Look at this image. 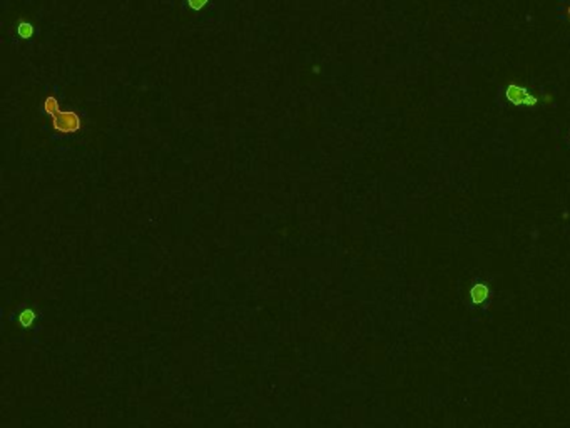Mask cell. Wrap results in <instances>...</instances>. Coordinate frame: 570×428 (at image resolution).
Returning <instances> with one entry per match:
<instances>
[{
    "mask_svg": "<svg viewBox=\"0 0 570 428\" xmlns=\"http://www.w3.org/2000/svg\"><path fill=\"white\" fill-rule=\"evenodd\" d=\"M52 126L54 129L62 134H71L82 128V121L74 113H62V111H59L56 116H52Z\"/></svg>",
    "mask_w": 570,
    "mask_h": 428,
    "instance_id": "cell-1",
    "label": "cell"
},
{
    "mask_svg": "<svg viewBox=\"0 0 570 428\" xmlns=\"http://www.w3.org/2000/svg\"><path fill=\"white\" fill-rule=\"evenodd\" d=\"M470 295H472V301H474L475 305H482V303H485L487 298L490 296V290H489V286H487V285L479 283V285H475L474 288H472Z\"/></svg>",
    "mask_w": 570,
    "mask_h": 428,
    "instance_id": "cell-2",
    "label": "cell"
},
{
    "mask_svg": "<svg viewBox=\"0 0 570 428\" xmlns=\"http://www.w3.org/2000/svg\"><path fill=\"white\" fill-rule=\"evenodd\" d=\"M44 109H46V113L51 114V116H56L61 111L59 104H57V99L54 96L47 97L46 102H44Z\"/></svg>",
    "mask_w": 570,
    "mask_h": 428,
    "instance_id": "cell-3",
    "label": "cell"
},
{
    "mask_svg": "<svg viewBox=\"0 0 570 428\" xmlns=\"http://www.w3.org/2000/svg\"><path fill=\"white\" fill-rule=\"evenodd\" d=\"M32 32H34V29H32L31 24L22 22L21 26H19V36H21L22 39H29V37L32 36Z\"/></svg>",
    "mask_w": 570,
    "mask_h": 428,
    "instance_id": "cell-4",
    "label": "cell"
},
{
    "mask_svg": "<svg viewBox=\"0 0 570 428\" xmlns=\"http://www.w3.org/2000/svg\"><path fill=\"white\" fill-rule=\"evenodd\" d=\"M189 7L194 9V11H201V9L206 6L208 0H188Z\"/></svg>",
    "mask_w": 570,
    "mask_h": 428,
    "instance_id": "cell-5",
    "label": "cell"
}]
</instances>
